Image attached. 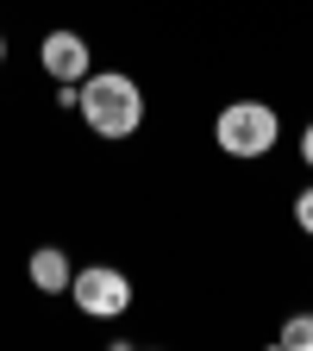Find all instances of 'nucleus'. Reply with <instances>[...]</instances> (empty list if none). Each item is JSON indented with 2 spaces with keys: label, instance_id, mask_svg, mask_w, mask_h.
Here are the masks:
<instances>
[{
  "label": "nucleus",
  "instance_id": "f257e3e1",
  "mask_svg": "<svg viewBox=\"0 0 313 351\" xmlns=\"http://www.w3.org/2000/svg\"><path fill=\"white\" fill-rule=\"evenodd\" d=\"M75 113H82V125L95 132V138L119 145V138H132V132L145 125V88H138V75H125V69H95L82 82Z\"/></svg>",
  "mask_w": 313,
  "mask_h": 351
},
{
  "label": "nucleus",
  "instance_id": "f03ea898",
  "mask_svg": "<svg viewBox=\"0 0 313 351\" xmlns=\"http://www.w3.org/2000/svg\"><path fill=\"white\" fill-rule=\"evenodd\" d=\"M213 145H219V157L257 163L282 145V113L270 101H226L213 113Z\"/></svg>",
  "mask_w": 313,
  "mask_h": 351
},
{
  "label": "nucleus",
  "instance_id": "7ed1b4c3",
  "mask_svg": "<svg viewBox=\"0 0 313 351\" xmlns=\"http://www.w3.org/2000/svg\"><path fill=\"white\" fill-rule=\"evenodd\" d=\"M69 301L88 320H125L132 314V276L119 270V263H75Z\"/></svg>",
  "mask_w": 313,
  "mask_h": 351
},
{
  "label": "nucleus",
  "instance_id": "20e7f679",
  "mask_svg": "<svg viewBox=\"0 0 313 351\" xmlns=\"http://www.w3.org/2000/svg\"><path fill=\"white\" fill-rule=\"evenodd\" d=\"M38 69L51 75V82H88L95 75V51H88V38L82 32H44L38 38Z\"/></svg>",
  "mask_w": 313,
  "mask_h": 351
},
{
  "label": "nucleus",
  "instance_id": "39448f33",
  "mask_svg": "<svg viewBox=\"0 0 313 351\" xmlns=\"http://www.w3.org/2000/svg\"><path fill=\"white\" fill-rule=\"evenodd\" d=\"M25 276H32L38 295H69V282H75V257H69L63 245H38V251L25 257Z\"/></svg>",
  "mask_w": 313,
  "mask_h": 351
},
{
  "label": "nucleus",
  "instance_id": "423d86ee",
  "mask_svg": "<svg viewBox=\"0 0 313 351\" xmlns=\"http://www.w3.org/2000/svg\"><path fill=\"white\" fill-rule=\"evenodd\" d=\"M276 345H282V351H313V314H295V320H282Z\"/></svg>",
  "mask_w": 313,
  "mask_h": 351
},
{
  "label": "nucleus",
  "instance_id": "0eeeda50",
  "mask_svg": "<svg viewBox=\"0 0 313 351\" xmlns=\"http://www.w3.org/2000/svg\"><path fill=\"white\" fill-rule=\"evenodd\" d=\"M295 226L313 239V189H301V195H295Z\"/></svg>",
  "mask_w": 313,
  "mask_h": 351
},
{
  "label": "nucleus",
  "instance_id": "6e6552de",
  "mask_svg": "<svg viewBox=\"0 0 313 351\" xmlns=\"http://www.w3.org/2000/svg\"><path fill=\"white\" fill-rule=\"evenodd\" d=\"M301 163L313 169V119H307V132H301Z\"/></svg>",
  "mask_w": 313,
  "mask_h": 351
},
{
  "label": "nucleus",
  "instance_id": "1a4fd4ad",
  "mask_svg": "<svg viewBox=\"0 0 313 351\" xmlns=\"http://www.w3.org/2000/svg\"><path fill=\"white\" fill-rule=\"evenodd\" d=\"M0 63H7V32H0Z\"/></svg>",
  "mask_w": 313,
  "mask_h": 351
}]
</instances>
